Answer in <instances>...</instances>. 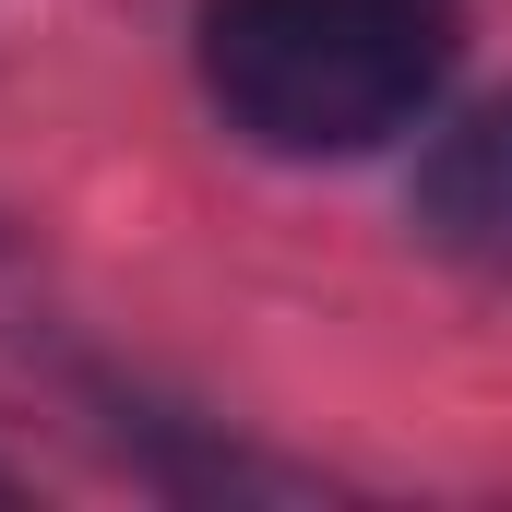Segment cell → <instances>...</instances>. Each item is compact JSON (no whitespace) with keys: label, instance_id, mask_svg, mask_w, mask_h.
I'll use <instances>...</instances> for the list:
<instances>
[{"label":"cell","instance_id":"cell-2","mask_svg":"<svg viewBox=\"0 0 512 512\" xmlns=\"http://www.w3.org/2000/svg\"><path fill=\"white\" fill-rule=\"evenodd\" d=\"M417 227L453 262H512V108H477V120H453L429 143Z\"/></svg>","mask_w":512,"mask_h":512},{"label":"cell","instance_id":"cell-1","mask_svg":"<svg viewBox=\"0 0 512 512\" xmlns=\"http://www.w3.org/2000/svg\"><path fill=\"white\" fill-rule=\"evenodd\" d=\"M453 72V0H215L203 84L262 155H358Z\"/></svg>","mask_w":512,"mask_h":512}]
</instances>
